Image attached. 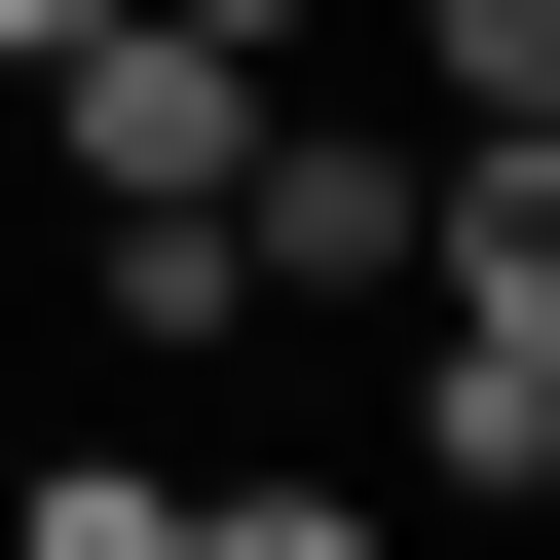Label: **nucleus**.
Listing matches in <instances>:
<instances>
[{
  "label": "nucleus",
  "mask_w": 560,
  "mask_h": 560,
  "mask_svg": "<svg viewBox=\"0 0 560 560\" xmlns=\"http://www.w3.org/2000/svg\"><path fill=\"white\" fill-rule=\"evenodd\" d=\"M411 486H448V523L560 486V261H486V224L411 261Z\"/></svg>",
  "instance_id": "f257e3e1"
},
{
  "label": "nucleus",
  "mask_w": 560,
  "mask_h": 560,
  "mask_svg": "<svg viewBox=\"0 0 560 560\" xmlns=\"http://www.w3.org/2000/svg\"><path fill=\"white\" fill-rule=\"evenodd\" d=\"M187 224H224V300H411V150H374V113H224Z\"/></svg>",
  "instance_id": "f03ea898"
},
{
  "label": "nucleus",
  "mask_w": 560,
  "mask_h": 560,
  "mask_svg": "<svg viewBox=\"0 0 560 560\" xmlns=\"http://www.w3.org/2000/svg\"><path fill=\"white\" fill-rule=\"evenodd\" d=\"M0 113H38V150H75V224H113V187H224V113H261V75H224V38H150V0H113V38H38Z\"/></svg>",
  "instance_id": "7ed1b4c3"
},
{
  "label": "nucleus",
  "mask_w": 560,
  "mask_h": 560,
  "mask_svg": "<svg viewBox=\"0 0 560 560\" xmlns=\"http://www.w3.org/2000/svg\"><path fill=\"white\" fill-rule=\"evenodd\" d=\"M150 560H374V486H300V448H187V486H150Z\"/></svg>",
  "instance_id": "20e7f679"
},
{
  "label": "nucleus",
  "mask_w": 560,
  "mask_h": 560,
  "mask_svg": "<svg viewBox=\"0 0 560 560\" xmlns=\"http://www.w3.org/2000/svg\"><path fill=\"white\" fill-rule=\"evenodd\" d=\"M150 486H187V448H38V486H0V560H150Z\"/></svg>",
  "instance_id": "39448f33"
},
{
  "label": "nucleus",
  "mask_w": 560,
  "mask_h": 560,
  "mask_svg": "<svg viewBox=\"0 0 560 560\" xmlns=\"http://www.w3.org/2000/svg\"><path fill=\"white\" fill-rule=\"evenodd\" d=\"M411 75L448 113H560V0H411Z\"/></svg>",
  "instance_id": "423d86ee"
},
{
  "label": "nucleus",
  "mask_w": 560,
  "mask_h": 560,
  "mask_svg": "<svg viewBox=\"0 0 560 560\" xmlns=\"http://www.w3.org/2000/svg\"><path fill=\"white\" fill-rule=\"evenodd\" d=\"M150 38H224V75H261V38H300V0H150Z\"/></svg>",
  "instance_id": "0eeeda50"
},
{
  "label": "nucleus",
  "mask_w": 560,
  "mask_h": 560,
  "mask_svg": "<svg viewBox=\"0 0 560 560\" xmlns=\"http://www.w3.org/2000/svg\"><path fill=\"white\" fill-rule=\"evenodd\" d=\"M38 38H113V0H0V75H38Z\"/></svg>",
  "instance_id": "6e6552de"
}]
</instances>
